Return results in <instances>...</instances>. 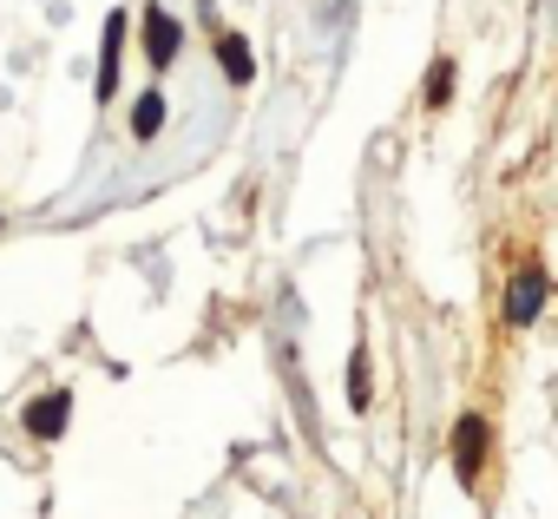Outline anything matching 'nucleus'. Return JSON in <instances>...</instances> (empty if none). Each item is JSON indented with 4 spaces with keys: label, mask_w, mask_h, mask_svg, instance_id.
<instances>
[{
    "label": "nucleus",
    "mask_w": 558,
    "mask_h": 519,
    "mask_svg": "<svg viewBox=\"0 0 558 519\" xmlns=\"http://www.w3.org/2000/svg\"><path fill=\"white\" fill-rule=\"evenodd\" d=\"M178 40H184V27H178L165 8H145V60H151V67H171V60H178Z\"/></svg>",
    "instance_id": "1"
},
{
    "label": "nucleus",
    "mask_w": 558,
    "mask_h": 519,
    "mask_svg": "<svg viewBox=\"0 0 558 519\" xmlns=\"http://www.w3.org/2000/svg\"><path fill=\"white\" fill-rule=\"evenodd\" d=\"M66 414H73V395H66V388H53V395H40V401H27V434H40V440H53V434L66 427Z\"/></svg>",
    "instance_id": "2"
},
{
    "label": "nucleus",
    "mask_w": 558,
    "mask_h": 519,
    "mask_svg": "<svg viewBox=\"0 0 558 519\" xmlns=\"http://www.w3.org/2000/svg\"><path fill=\"white\" fill-rule=\"evenodd\" d=\"M480 454H486V421H473V414H466V421L453 427V460H460V480H473V473H480Z\"/></svg>",
    "instance_id": "3"
},
{
    "label": "nucleus",
    "mask_w": 558,
    "mask_h": 519,
    "mask_svg": "<svg viewBox=\"0 0 558 519\" xmlns=\"http://www.w3.org/2000/svg\"><path fill=\"white\" fill-rule=\"evenodd\" d=\"M119 53H125V14L106 21V60H99V99L119 93Z\"/></svg>",
    "instance_id": "4"
},
{
    "label": "nucleus",
    "mask_w": 558,
    "mask_h": 519,
    "mask_svg": "<svg viewBox=\"0 0 558 519\" xmlns=\"http://www.w3.org/2000/svg\"><path fill=\"white\" fill-rule=\"evenodd\" d=\"M538 303H545V270H525V277L512 283V303H506V323H532V316H538Z\"/></svg>",
    "instance_id": "5"
},
{
    "label": "nucleus",
    "mask_w": 558,
    "mask_h": 519,
    "mask_svg": "<svg viewBox=\"0 0 558 519\" xmlns=\"http://www.w3.org/2000/svg\"><path fill=\"white\" fill-rule=\"evenodd\" d=\"M217 60H223V73H230L236 86H250V80H256V53H250V40H243V34H223V40H217Z\"/></svg>",
    "instance_id": "6"
},
{
    "label": "nucleus",
    "mask_w": 558,
    "mask_h": 519,
    "mask_svg": "<svg viewBox=\"0 0 558 519\" xmlns=\"http://www.w3.org/2000/svg\"><path fill=\"white\" fill-rule=\"evenodd\" d=\"M158 125H165V99H158V93H145V99H138V112H132V138H158Z\"/></svg>",
    "instance_id": "7"
},
{
    "label": "nucleus",
    "mask_w": 558,
    "mask_h": 519,
    "mask_svg": "<svg viewBox=\"0 0 558 519\" xmlns=\"http://www.w3.org/2000/svg\"><path fill=\"white\" fill-rule=\"evenodd\" d=\"M453 99V60H434V73H427V106H447Z\"/></svg>",
    "instance_id": "8"
}]
</instances>
